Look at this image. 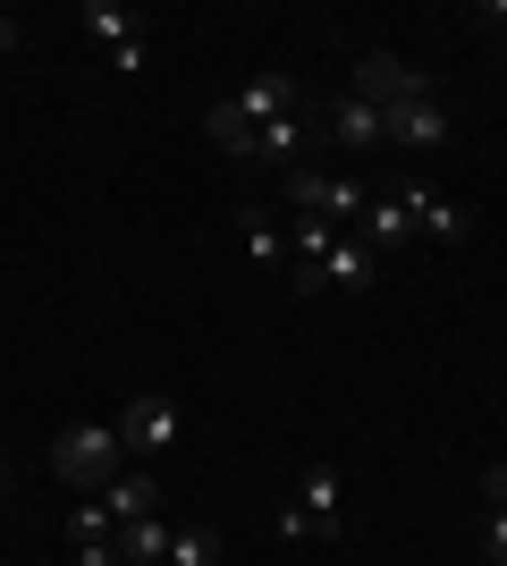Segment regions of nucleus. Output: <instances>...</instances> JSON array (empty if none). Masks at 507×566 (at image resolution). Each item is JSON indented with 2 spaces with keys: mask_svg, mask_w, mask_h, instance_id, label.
Here are the masks:
<instances>
[{
  "mask_svg": "<svg viewBox=\"0 0 507 566\" xmlns=\"http://www.w3.org/2000/svg\"><path fill=\"white\" fill-rule=\"evenodd\" d=\"M490 499H499V507H507V465H490Z\"/></svg>",
  "mask_w": 507,
  "mask_h": 566,
  "instance_id": "21",
  "label": "nucleus"
},
{
  "mask_svg": "<svg viewBox=\"0 0 507 566\" xmlns=\"http://www.w3.org/2000/svg\"><path fill=\"white\" fill-rule=\"evenodd\" d=\"M499 18H507V0H499Z\"/></svg>",
  "mask_w": 507,
  "mask_h": 566,
  "instance_id": "23",
  "label": "nucleus"
},
{
  "mask_svg": "<svg viewBox=\"0 0 507 566\" xmlns=\"http://www.w3.org/2000/svg\"><path fill=\"white\" fill-rule=\"evenodd\" d=\"M483 549H490V566H507V507H490V524H483Z\"/></svg>",
  "mask_w": 507,
  "mask_h": 566,
  "instance_id": "19",
  "label": "nucleus"
},
{
  "mask_svg": "<svg viewBox=\"0 0 507 566\" xmlns=\"http://www.w3.org/2000/svg\"><path fill=\"white\" fill-rule=\"evenodd\" d=\"M51 473L68 482V491H110L127 473V440H119V423H68V431H51Z\"/></svg>",
  "mask_w": 507,
  "mask_h": 566,
  "instance_id": "1",
  "label": "nucleus"
},
{
  "mask_svg": "<svg viewBox=\"0 0 507 566\" xmlns=\"http://www.w3.org/2000/svg\"><path fill=\"white\" fill-rule=\"evenodd\" d=\"M237 229H245V254L263 262V271H271V262H288V229H271V220H263V212H245V220H237Z\"/></svg>",
  "mask_w": 507,
  "mask_h": 566,
  "instance_id": "18",
  "label": "nucleus"
},
{
  "mask_svg": "<svg viewBox=\"0 0 507 566\" xmlns=\"http://www.w3.org/2000/svg\"><path fill=\"white\" fill-rule=\"evenodd\" d=\"M68 542L85 549V542H119V524H110V507H102V499H76L68 507Z\"/></svg>",
  "mask_w": 507,
  "mask_h": 566,
  "instance_id": "17",
  "label": "nucleus"
},
{
  "mask_svg": "<svg viewBox=\"0 0 507 566\" xmlns=\"http://www.w3.org/2000/svg\"><path fill=\"white\" fill-rule=\"evenodd\" d=\"M321 136H330L338 153H381V144H389V127H381V111H372L363 94H338L330 111H321Z\"/></svg>",
  "mask_w": 507,
  "mask_h": 566,
  "instance_id": "8",
  "label": "nucleus"
},
{
  "mask_svg": "<svg viewBox=\"0 0 507 566\" xmlns=\"http://www.w3.org/2000/svg\"><path fill=\"white\" fill-rule=\"evenodd\" d=\"M288 203L338 229V220H363V203H372V195H363L356 178H330V169H288Z\"/></svg>",
  "mask_w": 507,
  "mask_h": 566,
  "instance_id": "4",
  "label": "nucleus"
},
{
  "mask_svg": "<svg viewBox=\"0 0 507 566\" xmlns=\"http://www.w3.org/2000/svg\"><path fill=\"white\" fill-rule=\"evenodd\" d=\"M0 482H9V440H0Z\"/></svg>",
  "mask_w": 507,
  "mask_h": 566,
  "instance_id": "22",
  "label": "nucleus"
},
{
  "mask_svg": "<svg viewBox=\"0 0 507 566\" xmlns=\"http://www.w3.org/2000/svg\"><path fill=\"white\" fill-rule=\"evenodd\" d=\"M372 271H381V254L363 237H338L330 254H321V287H372Z\"/></svg>",
  "mask_w": 507,
  "mask_h": 566,
  "instance_id": "14",
  "label": "nucleus"
},
{
  "mask_svg": "<svg viewBox=\"0 0 507 566\" xmlns=\"http://www.w3.org/2000/svg\"><path fill=\"white\" fill-rule=\"evenodd\" d=\"M178 431H187V423H178V406H169L161 389H145V398H136V406L119 415L127 457H161V449H178Z\"/></svg>",
  "mask_w": 507,
  "mask_h": 566,
  "instance_id": "5",
  "label": "nucleus"
},
{
  "mask_svg": "<svg viewBox=\"0 0 507 566\" xmlns=\"http://www.w3.org/2000/svg\"><path fill=\"white\" fill-rule=\"evenodd\" d=\"M356 94L372 102V111H398V102L432 94V76H423V69H406V60H389V51H372V60L356 69Z\"/></svg>",
  "mask_w": 507,
  "mask_h": 566,
  "instance_id": "7",
  "label": "nucleus"
},
{
  "mask_svg": "<svg viewBox=\"0 0 507 566\" xmlns=\"http://www.w3.org/2000/svg\"><path fill=\"white\" fill-rule=\"evenodd\" d=\"M381 127H389V144H406V153H440V144L457 136L448 111H440V94H414V102H398V111H381Z\"/></svg>",
  "mask_w": 507,
  "mask_h": 566,
  "instance_id": "6",
  "label": "nucleus"
},
{
  "mask_svg": "<svg viewBox=\"0 0 507 566\" xmlns=\"http://www.w3.org/2000/svg\"><path fill=\"white\" fill-rule=\"evenodd\" d=\"M398 203L414 212V237H432V245H465V237H474V220H465L457 203H440L423 178H406V187H398Z\"/></svg>",
  "mask_w": 507,
  "mask_h": 566,
  "instance_id": "9",
  "label": "nucleus"
},
{
  "mask_svg": "<svg viewBox=\"0 0 507 566\" xmlns=\"http://www.w3.org/2000/svg\"><path fill=\"white\" fill-rule=\"evenodd\" d=\"M76 25H85V34H94L102 51L145 43V18H136V9H119V0H85V9H76Z\"/></svg>",
  "mask_w": 507,
  "mask_h": 566,
  "instance_id": "12",
  "label": "nucleus"
},
{
  "mask_svg": "<svg viewBox=\"0 0 507 566\" xmlns=\"http://www.w3.org/2000/svg\"><path fill=\"white\" fill-rule=\"evenodd\" d=\"M338 542V473L330 465H305L296 473V507L279 516V542Z\"/></svg>",
  "mask_w": 507,
  "mask_h": 566,
  "instance_id": "3",
  "label": "nucleus"
},
{
  "mask_svg": "<svg viewBox=\"0 0 507 566\" xmlns=\"http://www.w3.org/2000/svg\"><path fill=\"white\" fill-rule=\"evenodd\" d=\"M288 111H305V94H296V76L288 69H263L245 94H229L203 127H212V144H229V153H245V136H263L271 118H288Z\"/></svg>",
  "mask_w": 507,
  "mask_h": 566,
  "instance_id": "2",
  "label": "nucleus"
},
{
  "mask_svg": "<svg viewBox=\"0 0 507 566\" xmlns=\"http://www.w3.org/2000/svg\"><path fill=\"white\" fill-rule=\"evenodd\" d=\"M161 566H220V533L212 524H169V558Z\"/></svg>",
  "mask_w": 507,
  "mask_h": 566,
  "instance_id": "16",
  "label": "nucleus"
},
{
  "mask_svg": "<svg viewBox=\"0 0 507 566\" xmlns=\"http://www.w3.org/2000/svg\"><path fill=\"white\" fill-rule=\"evenodd\" d=\"M169 558V516H145L119 533V566H161Z\"/></svg>",
  "mask_w": 507,
  "mask_h": 566,
  "instance_id": "15",
  "label": "nucleus"
},
{
  "mask_svg": "<svg viewBox=\"0 0 507 566\" xmlns=\"http://www.w3.org/2000/svg\"><path fill=\"white\" fill-rule=\"evenodd\" d=\"M356 229H363V245H372V254H398V245H406V237H414V212H406V203H398V195H372Z\"/></svg>",
  "mask_w": 507,
  "mask_h": 566,
  "instance_id": "13",
  "label": "nucleus"
},
{
  "mask_svg": "<svg viewBox=\"0 0 507 566\" xmlns=\"http://www.w3.org/2000/svg\"><path fill=\"white\" fill-rule=\"evenodd\" d=\"M314 136H321V118H314V111H288V118H271L263 136H245L237 161H305V153H314Z\"/></svg>",
  "mask_w": 507,
  "mask_h": 566,
  "instance_id": "10",
  "label": "nucleus"
},
{
  "mask_svg": "<svg viewBox=\"0 0 507 566\" xmlns=\"http://www.w3.org/2000/svg\"><path fill=\"white\" fill-rule=\"evenodd\" d=\"M18 43H25V25H18V18H0V51H18Z\"/></svg>",
  "mask_w": 507,
  "mask_h": 566,
  "instance_id": "20",
  "label": "nucleus"
},
{
  "mask_svg": "<svg viewBox=\"0 0 507 566\" xmlns=\"http://www.w3.org/2000/svg\"><path fill=\"white\" fill-rule=\"evenodd\" d=\"M94 499L110 507V524H119V533H127V524H145V516H161V482H152L145 465H127L119 482H110V491H94Z\"/></svg>",
  "mask_w": 507,
  "mask_h": 566,
  "instance_id": "11",
  "label": "nucleus"
}]
</instances>
